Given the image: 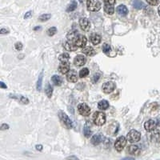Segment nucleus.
I'll list each match as a JSON object with an SVG mask.
<instances>
[{
    "instance_id": "nucleus-1",
    "label": "nucleus",
    "mask_w": 160,
    "mask_h": 160,
    "mask_svg": "<svg viewBox=\"0 0 160 160\" xmlns=\"http://www.w3.org/2000/svg\"><path fill=\"white\" fill-rule=\"evenodd\" d=\"M93 120L95 124L97 126H103L106 123V115L103 112H95L93 115Z\"/></svg>"
},
{
    "instance_id": "nucleus-2",
    "label": "nucleus",
    "mask_w": 160,
    "mask_h": 160,
    "mask_svg": "<svg viewBox=\"0 0 160 160\" xmlns=\"http://www.w3.org/2000/svg\"><path fill=\"white\" fill-rule=\"evenodd\" d=\"M86 7L90 11L96 12L101 9V3L99 0H87Z\"/></svg>"
},
{
    "instance_id": "nucleus-3",
    "label": "nucleus",
    "mask_w": 160,
    "mask_h": 160,
    "mask_svg": "<svg viewBox=\"0 0 160 160\" xmlns=\"http://www.w3.org/2000/svg\"><path fill=\"white\" fill-rule=\"evenodd\" d=\"M59 119L61 120V122L63 123V125L67 127V129L72 128V127H73L72 121H71V119L68 117V115H67L66 113H64L63 111H60L59 113Z\"/></svg>"
},
{
    "instance_id": "nucleus-4",
    "label": "nucleus",
    "mask_w": 160,
    "mask_h": 160,
    "mask_svg": "<svg viewBox=\"0 0 160 160\" xmlns=\"http://www.w3.org/2000/svg\"><path fill=\"white\" fill-rule=\"evenodd\" d=\"M141 138V134L135 130H131L127 134V139L130 142H138Z\"/></svg>"
},
{
    "instance_id": "nucleus-5",
    "label": "nucleus",
    "mask_w": 160,
    "mask_h": 160,
    "mask_svg": "<svg viewBox=\"0 0 160 160\" xmlns=\"http://www.w3.org/2000/svg\"><path fill=\"white\" fill-rule=\"evenodd\" d=\"M127 144V138H125L124 136H120L117 138V140L115 141V148L117 151H122L123 148L125 147V146Z\"/></svg>"
},
{
    "instance_id": "nucleus-6",
    "label": "nucleus",
    "mask_w": 160,
    "mask_h": 160,
    "mask_svg": "<svg viewBox=\"0 0 160 160\" xmlns=\"http://www.w3.org/2000/svg\"><path fill=\"white\" fill-rule=\"evenodd\" d=\"M86 42H87V39L86 38L84 35L82 34H78L77 37L75 38V40H74V43L76 47H85L86 44Z\"/></svg>"
},
{
    "instance_id": "nucleus-7",
    "label": "nucleus",
    "mask_w": 160,
    "mask_h": 160,
    "mask_svg": "<svg viewBox=\"0 0 160 160\" xmlns=\"http://www.w3.org/2000/svg\"><path fill=\"white\" fill-rule=\"evenodd\" d=\"M78 111L80 115L83 116H88L90 114V108L86 103H80L78 106Z\"/></svg>"
},
{
    "instance_id": "nucleus-8",
    "label": "nucleus",
    "mask_w": 160,
    "mask_h": 160,
    "mask_svg": "<svg viewBox=\"0 0 160 160\" xmlns=\"http://www.w3.org/2000/svg\"><path fill=\"white\" fill-rule=\"evenodd\" d=\"M115 88V84L113 82H107L103 83V91L106 94H110L111 93L112 91Z\"/></svg>"
},
{
    "instance_id": "nucleus-9",
    "label": "nucleus",
    "mask_w": 160,
    "mask_h": 160,
    "mask_svg": "<svg viewBox=\"0 0 160 160\" xmlns=\"http://www.w3.org/2000/svg\"><path fill=\"white\" fill-rule=\"evenodd\" d=\"M79 25L82 30L84 31H88L90 28V21L86 18H81L79 19Z\"/></svg>"
},
{
    "instance_id": "nucleus-10",
    "label": "nucleus",
    "mask_w": 160,
    "mask_h": 160,
    "mask_svg": "<svg viewBox=\"0 0 160 160\" xmlns=\"http://www.w3.org/2000/svg\"><path fill=\"white\" fill-rule=\"evenodd\" d=\"M67 81L71 82H76L78 81V75H77V73L76 71H74V70H71L67 73Z\"/></svg>"
},
{
    "instance_id": "nucleus-11",
    "label": "nucleus",
    "mask_w": 160,
    "mask_h": 160,
    "mask_svg": "<svg viewBox=\"0 0 160 160\" xmlns=\"http://www.w3.org/2000/svg\"><path fill=\"white\" fill-rule=\"evenodd\" d=\"M156 123L155 120H152V119H150L148 121H146L145 123H144V127L145 129L147 131H152L154 130L155 128H156Z\"/></svg>"
},
{
    "instance_id": "nucleus-12",
    "label": "nucleus",
    "mask_w": 160,
    "mask_h": 160,
    "mask_svg": "<svg viewBox=\"0 0 160 160\" xmlns=\"http://www.w3.org/2000/svg\"><path fill=\"white\" fill-rule=\"evenodd\" d=\"M86 62V59L83 55H77L74 59V64L78 67H82Z\"/></svg>"
},
{
    "instance_id": "nucleus-13",
    "label": "nucleus",
    "mask_w": 160,
    "mask_h": 160,
    "mask_svg": "<svg viewBox=\"0 0 160 160\" xmlns=\"http://www.w3.org/2000/svg\"><path fill=\"white\" fill-rule=\"evenodd\" d=\"M59 71L61 74H67L70 71V65L68 63H62L59 67Z\"/></svg>"
},
{
    "instance_id": "nucleus-14",
    "label": "nucleus",
    "mask_w": 160,
    "mask_h": 160,
    "mask_svg": "<svg viewBox=\"0 0 160 160\" xmlns=\"http://www.w3.org/2000/svg\"><path fill=\"white\" fill-rule=\"evenodd\" d=\"M77 47L75 45V43L72 41H67L64 43V48L66 49L68 51H74L77 50Z\"/></svg>"
},
{
    "instance_id": "nucleus-15",
    "label": "nucleus",
    "mask_w": 160,
    "mask_h": 160,
    "mask_svg": "<svg viewBox=\"0 0 160 160\" xmlns=\"http://www.w3.org/2000/svg\"><path fill=\"white\" fill-rule=\"evenodd\" d=\"M116 11L119 15L122 16H126L128 14V9L125 5H119L116 9Z\"/></svg>"
},
{
    "instance_id": "nucleus-16",
    "label": "nucleus",
    "mask_w": 160,
    "mask_h": 160,
    "mask_svg": "<svg viewBox=\"0 0 160 160\" xmlns=\"http://www.w3.org/2000/svg\"><path fill=\"white\" fill-rule=\"evenodd\" d=\"M90 41L93 43L94 45H98L101 42V36L99 34L96 33H93L90 34Z\"/></svg>"
},
{
    "instance_id": "nucleus-17",
    "label": "nucleus",
    "mask_w": 160,
    "mask_h": 160,
    "mask_svg": "<svg viewBox=\"0 0 160 160\" xmlns=\"http://www.w3.org/2000/svg\"><path fill=\"white\" fill-rule=\"evenodd\" d=\"M128 153L130 155H137L140 153V149L138 148V146L136 145H131L128 147Z\"/></svg>"
},
{
    "instance_id": "nucleus-18",
    "label": "nucleus",
    "mask_w": 160,
    "mask_h": 160,
    "mask_svg": "<svg viewBox=\"0 0 160 160\" xmlns=\"http://www.w3.org/2000/svg\"><path fill=\"white\" fill-rule=\"evenodd\" d=\"M82 52L87 56H93L95 55V51L91 47H86L82 49Z\"/></svg>"
},
{
    "instance_id": "nucleus-19",
    "label": "nucleus",
    "mask_w": 160,
    "mask_h": 160,
    "mask_svg": "<svg viewBox=\"0 0 160 160\" xmlns=\"http://www.w3.org/2000/svg\"><path fill=\"white\" fill-rule=\"evenodd\" d=\"M132 5L134 8L138 9V10H141L143 7H145V4L143 3L142 2H141L140 0H134L133 3H132Z\"/></svg>"
},
{
    "instance_id": "nucleus-20",
    "label": "nucleus",
    "mask_w": 160,
    "mask_h": 160,
    "mask_svg": "<svg viewBox=\"0 0 160 160\" xmlns=\"http://www.w3.org/2000/svg\"><path fill=\"white\" fill-rule=\"evenodd\" d=\"M104 11L108 15H113L115 13V8L112 5L106 3L104 5Z\"/></svg>"
},
{
    "instance_id": "nucleus-21",
    "label": "nucleus",
    "mask_w": 160,
    "mask_h": 160,
    "mask_svg": "<svg viewBox=\"0 0 160 160\" xmlns=\"http://www.w3.org/2000/svg\"><path fill=\"white\" fill-rule=\"evenodd\" d=\"M51 81H52L53 83L55 86H60L62 84V82H63L62 78L57 75H53L52 77H51Z\"/></svg>"
},
{
    "instance_id": "nucleus-22",
    "label": "nucleus",
    "mask_w": 160,
    "mask_h": 160,
    "mask_svg": "<svg viewBox=\"0 0 160 160\" xmlns=\"http://www.w3.org/2000/svg\"><path fill=\"white\" fill-rule=\"evenodd\" d=\"M98 107L100 110H107L109 107V103L107 100H101L98 103Z\"/></svg>"
},
{
    "instance_id": "nucleus-23",
    "label": "nucleus",
    "mask_w": 160,
    "mask_h": 160,
    "mask_svg": "<svg viewBox=\"0 0 160 160\" xmlns=\"http://www.w3.org/2000/svg\"><path fill=\"white\" fill-rule=\"evenodd\" d=\"M101 141H102V137L99 134H95L91 138V143L95 146L99 145L101 142Z\"/></svg>"
},
{
    "instance_id": "nucleus-24",
    "label": "nucleus",
    "mask_w": 160,
    "mask_h": 160,
    "mask_svg": "<svg viewBox=\"0 0 160 160\" xmlns=\"http://www.w3.org/2000/svg\"><path fill=\"white\" fill-rule=\"evenodd\" d=\"M45 92L46 95H47L48 98H51L53 95V87L51 86V85L50 83H47L46 86V88H45Z\"/></svg>"
},
{
    "instance_id": "nucleus-25",
    "label": "nucleus",
    "mask_w": 160,
    "mask_h": 160,
    "mask_svg": "<svg viewBox=\"0 0 160 160\" xmlns=\"http://www.w3.org/2000/svg\"><path fill=\"white\" fill-rule=\"evenodd\" d=\"M43 72H41L37 81V87L36 88H37L38 91H41L42 85H43Z\"/></svg>"
},
{
    "instance_id": "nucleus-26",
    "label": "nucleus",
    "mask_w": 160,
    "mask_h": 160,
    "mask_svg": "<svg viewBox=\"0 0 160 160\" xmlns=\"http://www.w3.org/2000/svg\"><path fill=\"white\" fill-rule=\"evenodd\" d=\"M59 59L61 63H67L68 60L70 59V55L67 53H63V54L60 55Z\"/></svg>"
},
{
    "instance_id": "nucleus-27",
    "label": "nucleus",
    "mask_w": 160,
    "mask_h": 160,
    "mask_svg": "<svg viewBox=\"0 0 160 160\" xmlns=\"http://www.w3.org/2000/svg\"><path fill=\"white\" fill-rule=\"evenodd\" d=\"M77 8V3L75 2V0H73L72 1V3H71L67 8V12H71V11H75V9Z\"/></svg>"
},
{
    "instance_id": "nucleus-28",
    "label": "nucleus",
    "mask_w": 160,
    "mask_h": 160,
    "mask_svg": "<svg viewBox=\"0 0 160 160\" xmlns=\"http://www.w3.org/2000/svg\"><path fill=\"white\" fill-rule=\"evenodd\" d=\"M51 18V15L50 14H44V15H42L41 16L38 17V20L41 21V22H46L49 19Z\"/></svg>"
},
{
    "instance_id": "nucleus-29",
    "label": "nucleus",
    "mask_w": 160,
    "mask_h": 160,
    "mask_svg": "<svg viewBox=\"0 0 160 160\" xmlns=\"http://www.w3.org/2000/svg\"><path fill=\"white\" fill-rule=\"evenodd\" d=\"M83 133H84V135L86 138H89L90 136L91 135V130H90V127L86 124L85 127L83 128Z\"/></svg>"
},
{
    "instance_id": "nucleus-30",
    "label": "nucleus",
    "mask_w": 160,
    "mask_h": 160,
    "mask_svg": "<svg viewBox=\"0 0 160 160\" xmlns=\"http://www.w3.org/2000/svg\"><path fill=\"white\" fill-rule=\"evenodd\" d=\"M89 74V70L87 68H83L79 71V77L80 78H85Z\"/></svg>"
},
{
    "instance_id": "nucleus-31",
    "label": "nucleus",
    "mask_w": 160,
    "mask_h": 160,
    "mask_svg": "<svg viewBox=\"0 0 160 160\" xmlns=\"http://www.w3.org/2000/svg\"><path fill=\"white\" fill-rule=\"evenodd\" d=\"M56 32H57V28H56L55 26H52V27L49 28L47 33L49 36H53L54 34H55Z\"/></svg>"
},
{
    "instance_id": "nucleus-32",
    "label": "nucleus",
    "mask_w": 160,
    "mask_h": 160,
    "mask_svg": "<svg viewBox=\"0 0 160 160\" xmlns=\"http://www.w3.org/2000/svg\"><path fill=\"white\" fill-rule=\"evenodd\" d=\"M103 51L105 54H108V53L111 51V46L107 43H104L103 46Z\"/></svg>"
},
{
    "instance_id": "nucleus-33",
    "label": "nucleus",
    "mask_w": 160,
    "mask_h": 160,
    "mask_svg": "<svg viewBox=\"0 0 160 160\" xmlns=\"http://www.w3.org/2000/svg\"><path fill=\"white\" fill-rule=\"evenodd\" d=\"M20 102L22 103L23 104H27L28 103H29V100H28V99L26 98V97H23V96H21L20 97Z\"/></svg>"
},
{
    "instance_id": "nucleus-34",
    "label": "nucleus",
    "mask_w": 160,
    "mask_h": 160,
    "mask_svg": "<svg viewBox=\"0 0 160 160\" xmlns=\"http://www.w3.org/2000/svg\"><path fill=\"white\" fill-rule=\"evenodd\" d=\"M150 5H151V6H155L158 4L159 3V0H146Z\"/></svg>"
},
{
    "instance_id": "nucleus-35",
    "label": "nucleus",
    "mask_w": 160,
    "mask_h": 160,
    "mask_svg": "<svg viewBox=\"0 0 160 160\" xmlns=\"http://www.w3.org/2000/svg\"><path fill=\"white\" fill-rule=\"evenodd\" d=\"M15 49H16V50H18V51H21V50L22 49V43H19V42L16 43L15 45Z\"/></svg>"
},
{
    "instance_id": "nucleus-36",
    "label": "nucleus",
    "mask_w": 160,
    "mask_h": 160,
    "mask_svg": "<svg viewBox=\"0 0 160 160\" xmlns=\"http://www.w3.org/2000/svg\"><path fill=\"white\" fill-rule=\"evenodd\" d=\"M8 129H9V126H8L7 124H6V123L2 124V126H1V130H8Z\"/></svg>"
},
{
    "instance_id": "nucleus-37",
    "label": "nucleus",
    "mask_w": 160,
    "mask_h": 160,
    "mask_svg": "<svg viewBox=\"0 0 160 160\" xmlns=\"http://www.w3.org/2000/svg\"><path fill=\"white\" fill-rule=\"evenodd\" d=\"M105 3L110 4V5H114L115 3V0H104Z\"/></svg>"
},
{
    "instance_id": "nucleus-38",
    "label": "nucleus",
    "mask_w": 160,
    "mask_h": 160,
    "mask_svg": "<svg viewBox=\"0 0 160 160\" xmlns=\"http://www.w3.org/2000/svg\"><path fill=\"white\" fill-rule=\"evenodd\" d=\"M31 15H32V11H28V12H26V14H25V15H24V19H29L30 16H31Z\"/></svg>"
},
{
    "instance_id": "nucleus-39",
    "label": "nucleus",
    "mask_w": 160,
    "mask_h": 160,
    "mask_svg": "<svg viewBox=\"0 0 160 160\" xmlns=\"http://www.w3.org/2000/svg\"><path fill=\"white\" fill-rule=\"evenodd\" d=\"M67 160H79L77 157L75 156V155H71V156L67 157Z\"/></svg>"
},
{
    "instance_id": "nucleus-40",
    "label": "nucleus",
    "mask_w": 160,
    "mask_h": 160,
    "mask_svg": "<svg viewBox=\"0 0 160 160\" xmlns=\"http://www.w3.org/2000/svg\"><path fill=\"white\" fill-rule=\"evenodd\" d=\"M8 33H9V30H7V29H4V28L1 29V30H0V34H5Z\"/></svg>"
},
{
    "instance_id": "nucleus-41",
    "label": "nucleus",
    "mask_w": 160,
    "mask_h": 160,
    "mask_svg": "<svg viewBox=\"0 0 160 160\" xmlns=\"http://www.w3.org/2000/svg\"><path fill=\"white\" fill-rule=\"evenodd\" d=\"M35 148H36V150H38V151H41L42 150H43V146H42V145H36Z\"/></svg>"
},
{
    "instance_id": "nucleus-42",
    "label": "nucleus",
    "mask_w": 160,
    "mask_h": 160,
    "mask_svg": "<svg viewBox=\"0 0 160 160\" xmlns=\"http://www.w3.org/2000/svg\"><path fill=\"white\" fill-rule=\"evenodd\" d=\"M0 86L2 87V88H4V89H6L7 86V85H5V83H4L3 82H0Z\"/></svg>"
},
{
    "instance_id": "nucleus-43",
    "label": "nucleus",
    "mask_w": 160,
    "mask_h": 160,
    "mask_svg": "<svg viewBox=\"0 0 160 160\" xmlns=\"http://www.w3.org/2000/svg\"><path fill=\"white\" fill-rule=\"evenodd\" d=\"M38 29L39 30V29H40V26H36V28H34V30H38Z\"/></svg>"
},
{
    "instance_id": "nucleus-44",
    "label": "nucleus",
    "mask_w": 160,
    "mask_h": 160,
    "mask_svg": "<svg viewBox=\"0 0 160 160\" xmlns=\"http://www.w3.org/2000/svg\"><path fill=\"white\" fill-rule=\"evenodd\" d=\"M158 11H159V16H160V7H159V10H158Z\"/></svg>"
},
{
    "instance_id": "nucleus-45",
    "label": "nucleus",
    "mask_w": 160,
    "mask_h": 160,
    "mask_svg": "<svg viewBox=\"0 0 160 160\" xmlns=\"http://www.w3.org/2000/svg\"><path fill=\"white\" fill-rule=\"evenodd\" d=\"M79 2H80V3H82V2H83V0H79Z\"/></svg>"
},
{
    "instance_id": "nucleus-46",
    "label": "nucleus",
    "mask_w": 160,
    "mask_h": 160,
    "mask_svg": "<svg viewBox=\"0 0 160 160\" xmlns=\"http://www.w3.org/2000/svg\"><path fill=\"white\" fill-rule=\"evenodd\" d=\"M124 160H130V159H124Z\"/></svg>"
}]
</instances>
